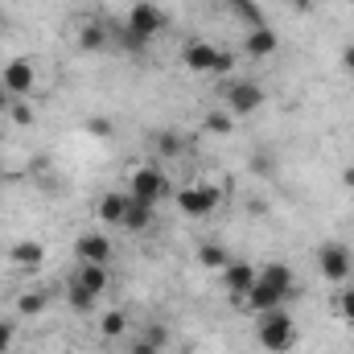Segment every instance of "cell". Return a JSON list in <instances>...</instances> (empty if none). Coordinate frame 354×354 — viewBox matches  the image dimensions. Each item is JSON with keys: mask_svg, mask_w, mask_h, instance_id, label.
Segmentation results:
<instances>
[{"mask_svg": "<svg viewBox=\"0 0 354 354\" xmlns=\"http://www.w3.org/2000/svg\"><path fill=\"white\" fill-rule=\"evenodd\" d=\"M334 313L354 326V284H338V297H334Z\"/></svg>", "mask_w": 354, "mask_h": 354, "instance_id": "44dd1931", "label": "cell"}, {"mask_svg": "<svg viewBox=\"0 0 354 354\" xmlns=\"http://www.w3.org/2000/svg\"><path fill=\"white\" fill-rule=\"evenodd\" d=\"M256 338L268 354H288L297 346V322L284 313V309H272L260 313V326H256Z\"/></svg>", "mask_w": 354, "mask_h": 354, "instance_id": "3957f363", "label": "cell"}, {"mask_svg": "<svg viewBox=\"0 0 354 354\" xmlns=\"http://www.w3.org/2000/svg\"><path fill=\"white\" fill-rule=\"evenodd\" d=\"M132 354H161V351H157L153 342H145V338H136V342H132Z\"/></svg>", "mask_w": 354, "mask_h": 354, "instance_id": "4dcf8cb0", "label": "cell"}, {"mask_svg": "<svg viewBox=\"0 0 354 354\" xmlns=\"http://www.w3.org/2000/svg\"><path fill=\"white\" fill-rule=\"evenodd\" d=\"M0 83H4V91H8L12 99H25V95L33 91V83H37V71H33L29 58H12V62L0 71Z\"/></svg>", "mask_w": 354, "mask_h": 354, "instance_id": "ba28073f", "label": "cell"}, {"mask_svg": "<svg viewBox=\"0 0 354 354\" xmlns=\"http://www.w3.org/2000/svg\"><path fill=\"white\" fill-rule=\"evenodd\" d=\"M346 185H354V169H346Z\"/></svg>", "mask_w": 354, "mask_h": 354, "instance_id": "e575fe53", "label": "cell"}, {"mask_svg": "<svg viewBox=\"0 0 354 354\" xmlns=\"http://www.w3.org/2000/svg\"><path fill=\"white\" fill-rule=\"evenodd\" d=\"M165 29V12L157 8V4H149V0H140V4H132V12H128V25L120 29V46L128 50V54H140L157 33Z\"/></svg>", "mask_w": 354, "mask_h": 354, "instance_id": "7a4b0ae2", "label": "cell"}, {"mask_svg": "<svg viewBox=\"0 0 354 354\" xmlns=\"http://www.w3.org/2000/svg\"><path fill=\"white\" fill-rule=\"evenodd\" d=\"M231 12H235L239 21H248V29H256V25H268L256 0H231Z\"/></svg>", "mask_w": 354, "mask_h": 354, "instance_id": "ffe728a7", "label": "cell"}, {"mask_svg": "<svg viewBox=\"0 0 354 354\" xmlns=\"http://www.w3.org/2000/svg\"><path fill=\"white\" fill-rule=\"evenodd\" d=\"M103 46H111V29H107V25L95 21V25H83V29H79V50H83V54H99Z\"/></svg>", "mask_w": 354, "mask_h": 354, "instance_id": "9a60e30c", "label": "cell"}, {"mask_svg": "<svg viewBox=\"0 0 354 354\" xmlns=\"http://www.w3.org/2000/svg\"><path fill=\"white\" fill-rule=\"evenodd\" d=\"M292 297V268L288 264H268L260 268L252 292L243 297L248 313H272V309H284V301Z\"/></svg>", "mask_w": 354, "mask_h": 354, "instance_id": "6da1fadb", "label": "cell"}, {"mask_svg": "<svg viewBox=\"0 0 354 354\" xmlns=\"http://www.w3.org/2000/svg\"><path fill=\"white\" fill-rule=\"evenodd\" d=\"M181 62H185V71H194V75H231V66H235V58L223 54V50L210 46V41H185Z\"/></svg>", "mask_w": 354, "mask_h": 354, "instance_id": "277c9868", "label": "cell"}, {"mask_svg": "<svg viewBox=\"0 0 354 354\" xmlns=\"http://www.w3.org/2000/svg\"><path fill=\"white\" fill-rule=\"evenodd\" d=\"M75 256H79V264H111V239L99 231H87L75 239Z\"/></svg>", "mask_w": 354, "mask_h": 354, "instance_id": "8fae6325", "label": "cell"}, {"mask_svg": "<svg viewBox=\"0 0 354 354\" xmlns=\"http://www.w3.org/2000/svg\"><path fill=\"white\" fill-rule=\"evenodd\" d=\"M87 128L95 132V136H111V132H115V128H111V120H103V115H99V120H91Z\"/></svg>", "mask_w": 354, "mask_h": 354, "instance_id": "f546056e", "label": "cell"}, {"mask_svg": "<svg viewBox=\"0 0 354 354\" xmlns=\"http://www.w3.org/2000/svg\"><path fill=\"white\" fill-rule=\"evenodd\" d=\"M4 107H12V95H8V91H4V83H0V111H4Z\"/></svg>", "mask_w": 354, "mask_h": 354, "instance_id": "d6a6232c", "label": "cell"}, {"mask_svg": "<svg viewBox=\"0 0 354 354\" xmlns=\"http://www.w3.org/2000/svg\"><path fill=\"white\" fill-rule=\"evenodd\" d=\"M227 107H231L235 115H252V111H260V107H264V87L252 83V79L231 83V87H227Z\"/></svg>", "mask_w": 354, "mask_h": 354, "instance_id": "9c48e42d", "label": "cell"}, {"mask_svg": "<svg viewBox=\"0 0 354 354\" xmlns=\"http://www.w3.org/2000/svg\"><path fill=\"white\" fill-rule=\"evenodd\" d=\"M256 276H260V268H252L248 260H231V264L223 268V284H227V292H231L235 301H243V297L252 292Z\"/></svg>", "mask_w": 354, "mask_h": 354, "instance_id": "30bf717a", "label": "cell"}, {"mask_svg": "<svg viewBox=\"0 0 354 354\" xmlns=\"http://www.w3.org/2000/svg\"><path fill=\"white\" fill-rule=\"evenodd\" d=\"M198 264H202V268H214V272H223V268L231 264V256L223 252V243H202V248H198Z\"/></svg>", "mask_w": 354, "mask_h": 354, "instance_id": "d6986e66", "label": "cell"}, {"mask_svg": "<svg viewBox=\"0 0 354 354\" xmlns=\"http://www.w3.org/2000/svg\"><path fill=\"white\" fill-rule=\"evenodd\" d=\"M292 4H297V8H309V4H313V0H292Z\"/></svg>", "mask_w": 354, "mask_h": 354, "instance_id": "836d02e7", "label": "cell"}, {"mask_svg": "<svg viewBox=\"0 0 354 354\" xmlns=\"http://www.w3.org/2000/svg\"><path fill=\"white\" fill-rule=\"evenodd\" d=\"M177 210H181V214H189V218L214 214V210H218V189H214V185H206V181L185 185V189H177Z\"/></svg>", "mask_w": 354, "mask_h": 354, "instance_id": "8992f818", "label": "cell"}, {"mask_svg": "<svg viewBox=\"0 0 354 354\" xmlns=\"http://www.w3.org/2000/svg\"><path fill=\"white\" fill-rule=\"evenodd\" d=\"M149 223H153V206L128 194V210H124V223H120V227H128V231H145Z\"/></svg>", "mask_w": 354, "mask_h": 354, "instance_id": "2e32d148", "label": "cell"}, {"mask_svg": "<svg viewBox=\"0 0 354 354\" xmlns=\"http://www.w3.org/2000/svg\"><path fill=\"white\" fill-rule=\"evenodd\" d=\"M206 132H214V136H227V132H231V115H223V111H210V115H206Z\"/></svg>", "mask_w": 354, "mask_h": 354, "instance_id": "d4e9b609", "label": "cell"}, {"mask_svg": "<svg viewBox=\"0 0 354 354\" xmlns=\"http://www.w3.org/2000/svg\"><path fill=\"white\" fill-rule=\"evenodd\" d=\"M75 280H79L83 288H91L95 297H103V292L111 288V272H107V264H79Z\"/></svg>", "mask_w": 354, "mask_h": 354, "instance_id": "5bb4252c", "label": "cell"}, {"mask_svg": "<svg viewBox=\"0 0 354 354\" xmlns=\"http://www.w3.org/2000/svg\"><path fill=\"white\" fill-rule=\"evenodd\" d=\"M0 177H4V161H0Z\"/></svg>", "mask_w": 354, "mask_h": 354, "instance_id": "d590c367", "label": "cell"}, {"mask_svg": "<svg viewBox=\"0 0 354 354\" xmlns=\"http://www.w3.org/2000/svg\"><path fill=\"white\" fill-rule=\"evenodd\" d=\"M95 301H99V297H95L91 288H83V284L71 276V284H66V305H71V309H79V313H91V309H95Z\"/></svg>", "mask_w": 354, "mask_h": 354, "instance_id": "ac0fdd59", "label": "cell"}, {"mask_svg": "<svg viewBox=\"0 0 354 354\" xmlns=\"http://www.w3.org/2000/svg\"><path fill=\"white\" fill-rule=\"evenodd\" d=\"M12 338H17L12 322H0V354H8V346H12Z\"/></svg>", "mask_w": 354, "mask_h": 354, "instance_id": "f1b7e54d", "label": "cell"}, {"mask_svg": "<svg viewBox=\"0 0 354 354\" xmlns=\"http://www.w3.org/2000/svg\"><path fill=\"white\" fill-rule=\"evenodd\" d=\"M317 268H322V276L330 280V284H346L354 276V256L346 243H338V239H326L322 248H317Z\"/></svg>", "mask_w": 354, "mask_h": 354, "instance_id": "5b68a950", "label": "cell"}, {"mask_svg": "<svg viewBox=\"0 0 354 354\" xmlns=\"http://www.w3.org/2000/svg\"><path fill=\"white\" fill-rule=\"evenodd\" d=\"M17 309H21V317H37L46 309V292H21L17 297Z\"/></svg>", "mask_w": 354, "mask_h": 354, "instance_id": "603a6c76", "label": "cell"}, {"mask_svg": "<svg viewBox=\"0 0 354 354\" xmlns=\"http://www.w3.org/2000/svg\"><path fill=\"white\" fill-rule=\"evenodd\" d=\"M165 189H169V181H165V174H161L157 165H140V169H132V198L157 206V202L165 198Z\"/></svg>", "mask_w": 354, "mask_h": 354, "instance_id": "52a82bcc", "label": "cell"}, {"mask_svg": "<svg viewBox=\"0 0 354 354\" xmlns=\"http://www.w3.org/2000/svg\"><path fill=\"white\" fill-rule=\"evenodd\" d=\"M252 169H256V174H272V169H276V157H268V153H256V157H252Z\"/></svg>", "mask_w": 354, "mask_h": 354, "instance_id": "83f0119b", "label": "cell"}, {"mask_svg": "<svg viewBox=\"0 0 354 354\" xmlns=\"http://www.w3.org/2000/svg\"><path fill=\"white\" fill-rule=\"evenodd\" d=\"M8 260L17 268H41L46 264V248H41L37 239H21V243L8 248Z\"/></svg>", "mask_w": 354, "mask_h": 354, "instance_id": "4fadbf2b", "label": "cell"}, {"mask_svg": "<svg viewBox=\"0 0 354 354\" xmlns=\"http://www.w3.org/2000/svg\"><path fill=\"white\" fill-rule=\"evenodd\" d=\"M124 210H128V194H103L99 198V218L103 223H124Z\"/></svg>", "mask_w": 354, "mask_h": 354, "instance_id": "e0dca14e", "label": "cell"}, {"mask_svg": "<svg viewBox=\"0 0 354 354\" xmlns=\"http://www.w3.org/2000/svg\"><path fill=\"white\" fill-rule=\"evenodd\" d=\"M342 71H351V75H354V46L342 50Z\"/></svg>", "mask_w": 354, "mask_h": 354, "instance_id": "1f68e13d", "label": "cell"}, {"mask_svg": "<svg viewBox=\"0 0 354 354\" xmlns=\"http://www.w3.org/2000/svg\"><path fill=\"white\" fill-rule=\"evenodd\" d=\"M8 115H12L21 128H29V124H33V107H29V103H21V99L12 103V111H8Z\"/></svg>", "mask_w": 354, "mask_h": 354, "instance_id": "4316f807", "label": "cell"}, {"mask_svg": "<svg viewBox=\"0 0 354 354\" xmlns=\"http://www.w3.org/2000/svg\"><path fill=\"white\" fill-rule=\"evenodd\" d=\"M99 330H103V338H124L128 317H124L120 309H111V313H103V317H99Z\"/></svg>", "mask_w": 354, "mask_h": 354, "instance_id": "7402d4cb", "label": "cell"}, {"mask_svg": "<svg viewBox=\"0 0 354 354\" xmlns=\"http://www.w3.org/2000/svg\"><path fill=\"white\" fill-rule=\"evenodd\" d=\"M276 46H280V37H276L272 25H256V29L243 33V54H248V58H272Z\"/></svg>", "mask_w": 354, "mask_h": 354, "instance_id": "7c38bea8", "label": "cell"}, {"mask_svg": "<svg viewBox=\"0 0 354 354\" xmlns=\"http://www.w3.org/2000/svg\"><path fill=\"white\" fill-rule=\"evenodd\" d=\"M157 149H161V157H177L181 153V136L177 132H161L157 136Z\"/></svg>", "mask_w": 354, "mask_h": 354, "instance_id": "484cf974", "label": "cell"}, {"mask_svg": "<svg viewBox=\"0 0 354 354\" xmlns=\"http://www.w3.org/2000/svg\"><path fill=\"white\" fill-rule=\"evenodd\" d=\"M145 342H153L157 351H165V342H169V330L161 326V322H153V326H145V334H140Z\"/></svg>", "mask_w": 354, "mask_h": 354, "instance_id": "cb8c5ba5", "label": "cell"}]
</instances>
